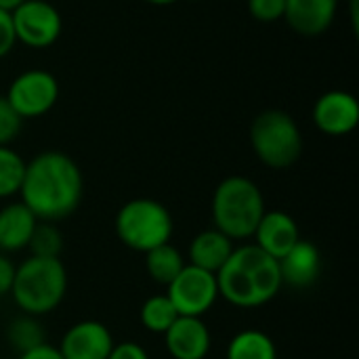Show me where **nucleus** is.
Instances as JSON below:
<instances>
[{
    "instance_id": "f257e3e1",
    "label": "nucleus",
    "mask_w": 359,
    "mask_h": 359,
    "mask_svg": "<svg viewBox=\"0 0 359 359\" xmlns=\"http://www.w3.org/2000/svg\"><path fill=\"white\" fill-rule=\"evenodd\" d=\"M82 194V170L67 154L48 149L25 162L19 196L38 221L59 223L67 219L78 210Z\"/></svg>"
},
{
    "instance_id": "f03ea898",
    "label": "nucleus",
    "mask_w": 359,
    "mask_h": 359,
    "mask_svg": "<svg viewBox=\"0 0 359 359\" xmlns=\"http://www.w3.org/2000/svg\"><path fill=\"white\" fill-rule=\"evenodd\" d=\"M219 299L238 309H259L282 290L280 265L255 244L233 248L225 265L215 273Z\"/></svg>"
},
{
    "instance_id": "7ed1b4c3",
    "label": "nucleus",
    "mask_w": 359,
    "mask_h": 359,
    "mask_svg": "<svg viewBox=\"0 0 359 359\" xmlns=\"http://www.w3.org/2000/svg\"><path fill=\"white\" fill-rule=\"evenodd\" d=\"M67 294V269L61 259L29 255L15 267L11 288L13 303L21 313L42 318L53 313Z\"/></svg>"
},
{
    "instance_id": "20e7f679",
    "label": "nucleus",
    "mask_w": 359,
    "mask_h": 359,
    "mask_svg": "<svg viewBox=\"0 0 359 359\" xmlns=\"http://www.w3.org/2000/svg\"><path fill=\"white\" fill-rule=\"evenodd\" d=\"M212 225L231 242L252 240L259 221L265 215L261 187L242 175L223 179L212 194Z\"/></svg>"
},
{
    "instance_id": "39448f33",
    "label": "nucleus",
    "mask_w": 359,
    "mask_h": 359,
    "mask_svg": "<svg viewBox=\"0 0 359 359\" xmlns=\"http://www.w3.org/2000/svg\"><path fill=\"white\" fill-rule=\"evenodd\" d=\"M114 229L126 248L145 255L170 242L175 221L162 202L154 198H135L120 206L114 219Z\"/></svg>"
},
{
    "instance_id": "423d86ee",
    "label": "nucleus",
    "mask_w": 359,
    "mask_h": 359,
    "mask_svg": "<svg viewBox=\"0 0 359 359\" xmlns=\"http://www.w3.org/2000/svg\"><path fill=\"white\" fill-rule=\"evenodd\" d=\"M250 147L267 168L284 170L303 154V133L284 109H265L250 124Z\"/></svg>"
},
{
    "instance_id": "0eeeda50",
    "label": "nucleus",
    "mask_w": 359,
    "mask_h": 359,
    "mask_svg": "<svg viewBox=\"0 0 359 359\" xmlns=\"http://www.w3.org/2000/svg\"><path fill=\"white\" fill-rule=\"evenodd\" d=\"M179 316L204 318L219 301L217 276L194 265H185L164 292Z\"/></svg>"
},
{
    "instance_id": "6e6552de",
    "label": "nucleus",
    "mask_w": 359,
    "mask_h": 359,
    "mask_svg": "<svg viewBox=\"0 0 359 359\" xmlns=\"http://www.w3.org/2000/svg\"><path fill=\"white\" fill-rule=\"evenodd\" d=\"M4 97L21 120H34L57 105L59 82L46 69H27L11 82Z\"/></svg>"
},
{
    "instance_id": "1a4fd4ad",
    "label": "nucleus",
    "mask_w": 359,
    "mask_h": 359,
    "mask_svg": "<svg viewBox=\"0 0 359 359\" xmlns=\"http://www.w3.org/2000/svg\"><path fill=\"white\" fill-rule=\"evenodd\" d=\"M11 19L15 40L27 48H48L63 32L61 13L46 0H25L11 13Z\"/></svg>"
},
{
    "instance_id": "9d476101",
    "label": "nucleus",
    "mask_w": 359,
    "mask_h": 359,
    "mask_svg": "<svg viewBox=\"0 0 359 359\" xmlns=\"http://www.w3.org/2000/svg\"><path fill=\"white\" fill-rule=\"evenodd\" d=\"M313 124L328 137L351 135L359 124V103L353 93L328 90L313 105Z\"/></svg>"
},
{
    "instance_id": "9b49d317",
    "label": "nucleus",
    "mask_w": 359,
    "mask_h": 359,
    "mask_svg": "<svg viewBox=\"0 0 359 359\" xmlns=\"http://www.w3.org/2000/svg\"><path fill=\"white\" fill-rule=\"evenodd\" d=\"M111 330L99 320H82L65 330L59 343L63 359H107L114 347Z\"/></svg>"
},
{
    "instance_id": "f8f14e48",
    "label": "nucleus",
    "mask_w": 359,
    "mask_h": 359,
    "mask_svg": "<svg viewBox=\"0 0 359 359\" xmlns=\"http://www.w3.org/2000/svg\"><path fill=\"white\" fill-rule=\"evenodd\" d=\"M162 337L172 359H206L212 349V334L202 318L179 316Z\"/></svg>"
},
{
    "instance_id": "ddd939ff",
    "label": "nucleus",
    "mask_w": 359,
    "mask_h": 359,
    "mask_svg": "<svg viewBox=\"0 0 359 359\" xmlns=\"http://www.w3.org/2000/svg\"><path fill=\"white\" fill-rule=\"evenodd\" d=\"M252 240L257 248H261L271 259L280 261L301 240V231L292 215L284 210H265L263 219L259 221L252 233Z\"/></svg>"
},
{
    "instance_id": "4468645a",
    "label": "nucleus",
    "mask_w": 359,
    "mask_h": 359,
    "mask_svg": "<svg viewBox=\"0 0 359 359\" xmlns=\"http://www.w3.org/2000/svg\"><path fill=\"white\" fill-rule=\"evenodd\" d=\"M339 11V0H286L284 21L299 36L316 38L330 29Z\"/></svg>"
},
{
    "instance_id": "2eb2a0df",
    "label": "nucleus",
    "mask_w": 359,
    "mask_h": 359,
    "mask_svg": "<svg viewBox=\"0 0 359 359\" xmlns=\"http://www.w3.org/2000/svg\"><path fill=\"white\" fill-rule=\"evenodd\" d=\"M280 276L282 284L303 290L318 282L322 271V255L320 248L309 240H299L280 261Z\"/></svg>"
},
{
    "instance_id": "dca6fc26",
    "label": "nucleus",
    "mask_w": 359,
    "mask_h": 359,
    "mask_svg": "<svg viewBox=\"0 0 359 359\" xmlns=\"http://www.w3.org/2000/svg\"><path fill=\"white\" fill-rule=\"evenodd\" d=\"M36 225H38V219L21 200L8 202L6 206H2L0 208V250L6 255L25 250Z\"/></svg>"
},
{
    "instance_id": "f3484780",
    "label": "nucleus",
    "mask_w": 359,
    "mask_h": 359,
    "mask_svg": "<svg viewBox=\"0 0 359 359\" xmlns=\"http://www.w3.org/2000/svg\"><path fill=\"white\" fill-rule=\"evenodd\" d=\"M233 248H236L233 242L227 236H223L219 229H215V227L204 229L189 242V248H187L189 263L187 265L217 273L225 265V261L229 259Z\"/></svg>"
},
{
    "instance_id": "a211bd4d",
    "label": "nucleus",
    "mask_w": 359,
    "mask_h": 359,
    "mask_svg": "<svg viewBox=\"0 0 359 359\" xmlns=\"http://www.w3.org/2000/svg\"><path fill=\"white\" fill-rule=\"evenodd\" d=\"M227 359H278V349L273 339L263 330H240L231 337L227 351Z\"/></svg>"
},
{
    "instance_id": "6ab92c4d",
    "label": "nucleus",
    "mask_w": 359,
    "mask_h": 359,
    "mask_svg": "<svg viewBox=\"0 0 359 359\" xmlns=\"http://www.w3.org/2000/svg\"><path fill=\"white\" fill-rule=\"evenodd\" d=\"M185 265H187L185 257L170 242L145 252V271H147V276L151 278V282H156V284H160L164 288L181 273V269Z\"/></svg>"
},
{
    "instance_id": "aec40b11",
    "label": "nucleus",
    "mask_w": 359,
    "mask_h": 359,
    "mask_svg": "<svg viewBox=\"0 0 359 359\" xmlns=\"http://www.w3.org/2000/svg\"><path fill=\"white\" fill-rule=\"evenodd\" d=\"M139 318H141V326L147 332H151V334H164L175 324V320L179 318V313H177L175 305L170 303V299L166 294H154V297H149L141 305Z\"/></svg>"
},
{
    "instance_id": "412c9836",
    "label": "nucleus",
    "mask_w": 359,
    "mask_h": 359,
    "mask_svg": "<svg viewBox=\"0 0 359 359\" xmlns=\"http://www.w3.org/2000/svg\"><path fill=\"white\" fill-rule=\"evenodd\" d=\"M6 339L13 345V349H17L19 353H23V351H29V349L46 343V332H44L42 324L38 322V318H32V316L21 313L19 318H15L8 324Z\"/></svg>"
},
{
    "instance_id": "4be33fe9",
    "label": "nucleus",
    "mask_w": 359,
    "mask_h": 359,
    "mask_svg": "<svg viewBox=\"0 0 359 359\" xmlns=\"http://www.w3.org/2000/svg\"><path fill=\"white\" fill-rule=\"evenodd\" d=\"M25 160L11 145H0V200L19 196Z\"/></svg>"
},
{
    "instance_id": "5701e85b",
    "label": "nucleus",
    "mask_w": 359,
    "mask_h": 359,
    "mask_svg": "<svg viewBox=\"0 0 359 359\" xmlns=\"http://www.w3.org/2000/svg\"><path fill=\"white\" fill-rule=\"evenodd\" d=\"M29 255L34 257H46V259H59L61 250H63V233L59 231V227L55 223H44L38 221L29 244H27Z\"/></svg>"
},
{
    "instance_id": "b1692460",
    "label": "nucleus",
    "mask_w": 359,
    "mask_h": 359,
    "mask_svg": "<svg viewBox=\"0 0 359 359\" xmlns=\"http://www.w3.org/2000/svg\"><path fill=\"white\" fill-rule=\"evenodd\" d=\"M23 120L11 107L8 99L0 95V145H11L21 133Z\"/></svg>"
},
{
    "instance_id": "393cba45",
    "label": "nucleus",
    "mask_w": 359,
    "mask_h": 359,
    "mask_svg": "<svg viewBox=\"0 0 359 359\" xmlns=\"http://www.w3.org/2000/svg\"><path fill=\"white\" fill-rule=\"evenodd\" d=\"M246 4L250 17L261 23H273L284 19L286 0H246Z\"/></svg>"
},
{
    "instance_id": "a878e982",
    "label": "nucleus",
    "mask_w": 359,
    "mask_h": 359,
    "mask_svg": "<svg viewBox=\"0 0 359 359\" xmlns=\"http://www.w3.org/2000/svg\"><path fill=\"white\" fill-rule=\"evenodd\" d=\"M107 359H149V353L139 343L124 341V343H114Z\"/></svg>"
},
{
    "instance_id": "bb28decb",
    "label": "nucleus",
    "mask_w": 359,
    "mask_h": 359,
    "mask_svg": "<svg viewBox=\"0 0 359 359\" xmlns=\"http://www.w3.org/2000/svg\"><path fill=\"white\" fill-rule=\"evenodd\" d=\"M15 44H17V40H15V29H13L11 13L0 8V59L6 57L13 50Z\"/></svg>"
},
{
    "instance_id": "cd10ccee",
    "label": "nucleus",
    "mask_w": 359,
    "mask_h": 359,
    "mask_svg": "<svg viewBox=\"0 0 359 359\" xmlns=\"http://www.w3.org/2000/svg\"><path fill=\"white\" fill-rule=\"evenodd\" d=\"M15 267L17 265L6 255H0V299L11 294L13 280H15Z\"/></svg>"
},
{
    "instance_id": "c85d7f7f",
    "label": "nucleus",
    "mask_w": 359,
    "mask_h": 359,
    "mask_svg": "<svg viewBox=\"0 0 359 359\" xmlns=\"http://www.w3.org/2000/svg\"><path fill=\"white\" fill-rule=\"evenodd\" d=\"M17 359H63V358H61V353H59V349H57V347H53V345H48V343H42V345H38V347H34V349H29V351L19 353V358Z\"/></svg>"
},
{
    "instance_id": "c756f323",
    "label": "nucleus",
    "mask_w": 359,
    "mask_h": 359,
    "mask_svg": "<svg viewBox=\"0 0 359 359\" xmlns=\"http://www.w3.org/2000/svg\"><path fill=\"white\" fill-rule=\"evenodd\" d=\"M25 0H0V8L6 11V13H13L19 4H23Z\"/></svg>"
},
{
    "instance_id": "7c9ffc66",
    "label": "nucleus",
    "mask_w": 359,
    "mask_h": 359,
    "mask_svg": "<svg viewBox=\"0 0 359 359\" xmlns=\"http://www.w3.org/2000/svg\"><path fill=\"white\" fill-rule=\"evenodd\" d=\"M143 2H147V4H151V6H168V4H175V2H179V0H143Z\"/></svg>"
},
{
    "instance_id": "2f4dec72",
    "label": "nucleus",
    "mask_w": 359,
    "mask_h": 359,
    "mask_svg": "<svg viewBox=\"0 0 359 359\" xmlns=\"http://www.w3.org/2000/svg\"><path fill=\"white\" fill-rule=\"evenodd\" d=\"M351 19H353V29H358V0H351Z\"/></svg>"
},
{
    "instance_id": "473e14b6",
    "label": "nucleus",
    "mask_w": 359,
    "mask_h": 359,
    "mask_svg": "<svg viewBox=\"0 0 359 359\" xmlns=\"http://www.w3.org/2000/svg\"><path fill=\"white\" fill-rule=\"evenodd\" d=\"M191 2H200V0H191Z\"/></svg>"
}]
</instances>
